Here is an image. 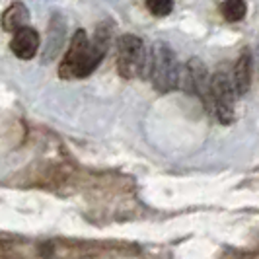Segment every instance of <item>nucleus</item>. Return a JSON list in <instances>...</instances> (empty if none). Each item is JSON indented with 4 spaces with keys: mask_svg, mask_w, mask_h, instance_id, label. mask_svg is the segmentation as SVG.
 Wrapping results in <instances>:
<instances>
[{
    "mask_svg": "<svg viewBox=\"0 0 259 259\" xmlns=\"http://www.w3.org/2000/svg\"><path fill=\"white\" fill-rule=\"evenodd\" d=\"M105 53L107 51H104L100 45H96L94 39L88 37L84 29H78L70 41V47L66 51L63 63L59 66V76L66 80L86 78L100 66Z\"/></svg>",
    "mask_w": 259,
    "mask_h": 259,
    "instance_id": "1",
    "label": "nucleus"
},
{
    "mask_svg": "<svg viewBox=\"0 0 259 259\" xmlns=\"http://www.w3.org/2000/svg\"><path fill=\"white\" fill-rule=\"evenodd\" d=\"M152 86L158 92H174L180 88V63L176 51L164 41L154 43L150 57H148V70Z\"/></svg>",
    "mask_w": 259,
    "mask_h": 259,
    "instance_id": "2",
    "label": "nucleus"
},
{
    "mask_svg": "<svg viewBox=\"0 0 259 259\" xmlns=\"http://www.w3.org/2000/svg\"><path fill=\"white\" fill-rule=\"evenodd\" d=\"M236 90H234L232 72H226V68H219L210 76V94H208L207 107L212 115L221 123L228 125L234 121V100H236Z\"/></svg>",
    "mask_w": 259,
    "mask_h": 259,
    "instance_id": "3",
    "label": "nucleus"
},
{
    "mask_svg": "<svg viewBox=\"0 0 259 259\" xmlns=\"http://www.w3.org/2000/svg\"><path fill=\"white\" fill-rule=\"evenodd\" d=\"M117 68L123 78H137L148 70V53L144 41L127 33L117 43Z\"/></svg>",
    "mask_w": 259,
    "mask_h": 259,
    "instance_id": "4",
    "label": "nucleus"
},
{
    "mask_svg": "<svg viewBox=\"0 0 259 259\" xmlns=\"http://www.w3.org/2000/svg\"><path fill=\"white\" fill-rule=\"evenodd\" d=\"M180 88L193 94L197 98H201L203 104L207 105L208 94H210V76H208L207 66L201 59L193 57L182 68V72H180Z\"/></svg>",
    "mask_w": 259,
    "mask_h": 259,
    "instance_id": "5",
    "label": "nucleus"
},
{
    "mask_svg": "<svg viewBox=\"0 0 259 259\" xmlns=\"http://www.w3.org/2000/svg\"><path fill=\"white\" fill-rule=\"evenodd\" d=\"M10 49L22 61L33 59L39 49V33L29 26L20 27L18 31H14V37L10 41Z\"/></svg>",
    "mask_w": 259,
    "mask_h": 259,
    "instance_id": "6",
    "label": "nucleus"
},
{
    "mask_svg": "<svg viewBox=\"0 0 259 259\" xmlns=\"http://www.w3.org/2000/svg\"><path fill=\"white\" fill-rule=\"evenodd\" d=\"M232 82L236 94L246 96L249 86H251V53H249V49H244L240 53L232 70Z\"/></svg>",
    "mask_w": 259,
    "mask_h": 259,
    "instance_id": "7",
    "label": "nucleus"
},
{
    "mask_svg": "<svg viewBox=\"0 0 259 259\" xmlns=\"http://www.w3.org/2000/svg\"><path fill=\"white\" fill-rule=\"evenodd\" d=\"M65 41V20L61 14H53L51 24H49V39L45 43V53H43V61H53L63 47Z\"/></svg>",
    "mask_w": 259,
    "mask_h": 259,
    "instance_id": "8",
    "label": "nucleus"
},
{
    "mask_svg": "<svg viewBox=\"0 0 259 259\" xmlns=\"http://www.w3.org/2000/svg\"><path fill=\"white\" fill-rule=\"evenodd\" d=\"M29 26V10L26 4L22 2H14L6 8V12L2 14V27L6 31H18L20 27Z\"/></svg>",
    "mask_w": 259,
    "mask_h": 259,
    "instance_id": "9",
    "label": "nucleus"
},
{
    "mask_svg": "<svg viewBox=\"0 0 259 259\" xmlns=\"http://www.w3.org/2000/svg\"><path fill=\"white\" fill-rule=\"evenodd\" d=\"M221 12L228 22H240V20L246 18V0H224L221 6Z\"/></svg>",
    "mask_w": 259,
    "mask_h": 259,
    "instance_id": "10",
    "label": "nucleus"
},
{
    "mask_svg": "<svg viewBox=\"0 0 259 259\" xmlns=\"http://www.w3.org/2000/svg\"><path fill=\"white\" fill-rule=\"evenodd\" d=\"M146 8L154 16H168L174 10V2L171 0H146Z\"/></svg>",
    "mask_w": 259,
    "mask_h": 259,
    "instance_id": "11",
    "label": "nucleus"
},
{
    "mask_svg": "<svg viewBox=\"0 0 259 259\" xmlns=\"http://www.w3.org/2000/svg\"><path fill=\"white\" fill-rule=\"evenodd\" d=\"M255 59H257V63H259V45H257V49H255Z\"/></svg>",
    "mask_w": 259,
    "mask_h": 259,
    "instance_id": "12",
    "label": "nucleus"
}]
</instances>
